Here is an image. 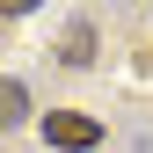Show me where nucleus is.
Instances as JSON below:
<instances>
[{"label": "nucleus", "instance_id": "obj_3", "mask_svg": "<svg viewBox=\"0 0 153 153\" xmlns=\"http://www.w3.org/2000/svg\"><path fill=\"white\" fill-rule=\"evenodd\" d=\"M29 117V88L22 80H0V124H22Z\"/></svg>", "mask_w": 153, "mask_h": 153}, {"label": "nucleus", "instance_id": "obj_1", "mask_svg": "<svg viewBox=\"0 0 153 153\" xmlns=\"http://www.w3.org/2000/svg\"><path fill=\"white\" fill-rule=\"evenodd\" d=\"M44 139L59 153H95V146H102V124L80 117V109H51V117H44Z\"/></svg>", "mask_w": 153, "mask_h": 153}, {"label": "nucleus", "instance_id": "obj_2", "mask_svg": "<svg viewBox=\"0 0 153 153\" xmlns=\"http://www.w3.org/2000/svg\"><path fill=\"white\" fill-rule=\"evenodd\" d=\"M59 59H66V66H95V29H88V22H66Z\"/></svg>", "mask_w": 153, "mask_h": 153}]
</instances>
